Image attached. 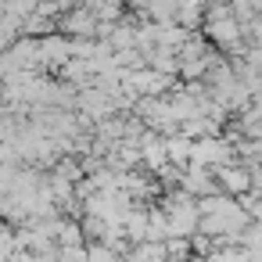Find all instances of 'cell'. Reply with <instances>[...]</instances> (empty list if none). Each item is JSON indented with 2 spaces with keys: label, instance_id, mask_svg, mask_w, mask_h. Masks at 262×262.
<instances>
[{
  "label": "cell",
  "instance_id": "6da1fadb",
  "mask_svg": "<svg viewBox=\"0 0 262 262\" xmlns=\"http://www.w3.org/2000/svg\"><path fill=\"white\" fill-rule=\"evenodd\" d=\"M212 172H215V183H219V190L226 198L244 201V198L255 194V172L244 162H233V165H223V169H212Z\"/></svg>",
  "mask_w": 262,
  "mask_h": 262
},
{
  "label": "cell",
  "instance_id": "3957f363",
  "mask_svg": "<svg viewBox=\"0 0 262 262\" xmlns=\"http://www.w3.org/2000/svg\"><path fill=\"white\" fill-rule=\"evenodd\" d=\"M165 147H169V162H172L176 169H190L194 140H187L183 133H176V137H165Z\"/></svg>",
  "mask_w": 262,
  "mask_h": 262
},
{
  "label": "cell",
  "instance_id": "5b68a950",
  "mask_svg": "<svg viewBox=\"0 0 262 262\" xmlns=\"http://www.w3.org/2000/svg\"><path fill=\"white\" fill-rule=\"evenodd\" d=\"M90 262H126V255H119L108 244H90Z\"/></svg>",
  "mask_w": 262,
  "mask_h": 262
},
{
  "label": "cell",
  "instance_id": "7a4b0ae2",
  "mask_svg": "<svg viewBox=\"0 0 262 262\" xmlns=\"http://www.w3.org/2000/svg\"><path fill=\"white\" fill-rule=\"evenodd\" d=\"M147 69H155L158 76H180V54L176 51H165V47H155L147 54Z\"/></svg>",
  "mask_w": 262,
  "mask_h": 262
},
{
  "label": "cell",
  "instance_id": "277c9868",
  "mask_svg": "<svg viewBox=\"0 0 262 262\" xmlns=\"http://www.w3.org/2000/svg\"><path fill=\"white\" fill-rule=\"evenodd\" d=\"M208 262H255V255H251L244 244H237V248H223V251H215Z\"/></svg>",
  "mask_w": 262,
  "mask_h": 262
}]
</instances>
